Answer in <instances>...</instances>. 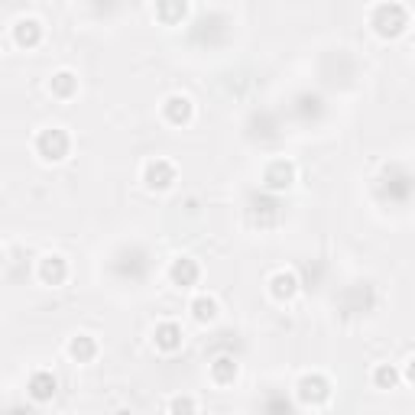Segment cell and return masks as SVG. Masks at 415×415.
Segmentation results:
<instances>
[{
    "label": "cell",
    "instance_id": "cell-1",
    "mask_svg": "<svg viewBox=\"0 0 415 415\" xmlns=\"http://www.w3.org/2000/svg\"><path fill=\"white\" fill-rule=\"evenodd\" d=\"M373 26L380 36H399L409 26V14L402 4H380L373 10Z\"/></svg>",
    "mask_w": 415,
    "mask_h": 415
},
{
    "label": "cell",
    "instance_id": "cell-2",
    "mask_svg": "<svg viewBox=\"0 0 415 415\" xmlns=\"http://www.w3.org/2000/svg\"><path fill=\"white\" fill-rule=\"evenodd\" d=\"M380 189L389 201H406L409 191H412V176H409L406 169H399V166H389V169L383 172Z\"/></svg>",
    "mask_w": 415,
    "mask_h": 415
},
{
    "label": "cell",
    "instance_id": "cell-3",
    "mask_svg": "<svg viewBox=\"0 0 415 415\" xmlns=\"http://www.w3.org/2000/svg\"><path fill=\"white\" fill-rule=\"evenodd\" d=\"M114 269H117L120 276H130V279H143V273L149 269L146 250H140V246H130V250H124V254L114 260Z\"/></svg>",
    "mask_w": 415,
    "mask_h": 415
},
{
    "label": "cell",
    "instance_id": "cell-4",
    "mask_svg": "<svg viewBox=\"0 0 415 415\" xmlns=\"http://www.w3.org/2000/svg\"><path fill=\"white\" fill-rule=\"evenodd\" d=\"M36 146H39V156H43V159L59 162L69 153V134H65V130H43Z\"/></svg>",
    "mask_w": 415,
    "mask_h": 415
},
{
    "label": "cell",
    "instance_id": "cell-5",
    "mask_svg": "<svg viewBox=\"0 0 415 415\" xmlns=\"http://www.w3.org/2000/svg\"><path fill=\"white\" fill-rule=\"evenodd\" d=\"M250 218L260 227L273 224V221L279 218V201H276L273 195H254L250 198Z\"/></svg>",
    "mask_w": 415,
    "mask_h": 415
},
{
    "label": "cell",
    "instance_id": "cell-6",
    "mask_svg": "<svg viewBox=\"0 0 415 415\" xmlns=\"http://www.w3.org/2000/svg\"><path fill=\"white\" fill-rule=\"evenodd\" d=\"M292 179H296V169H292V162H273L266 169V176H263V182H266L269 191H282L292 185Z\"/></svg>",
    "mask_w": 415,
    "mask_h": 415
},
{
    "label": "cell",
    "instance_id": "cell-7",
    "mask_svg": "<svg viewBox=\"0 0 415 415\" xmlns=\"http://www.w3.org/2000/svg\"><path fill=\"white\" fill-rule=\"evenodd\" d=\"M176 182V169L166 159H156L146 166V185L149 189H169Z\"/></svg>",
    "mask_w": 415,
    "mask_h": 415
},
{
    "label": "cell",
    "instance_id": "cell-8",
    "mask_svg": "<svg viewBox=\"0 0 415 415\" xmlns=\"http://www.w3.org/2000/svg\"><path fill=\"white\" fill-rule=\"evenodd\" d=\"M56 389H59V383H56L52 373H46V370L33 373V380H29V396H33L36 402H49L52 396H56Z\"/></svg>",
    "mask_w": 415,
    "mask_h": 415
},
{
    "label": "cell",
    "instance_id": "cell-9",
    "mask_svg": "<svg viewBox=\"0 0 415 415\" xmlns=\"http://www.w3.org/2000/svg\"><path fill=\"white\" fill-rule=\"evenodd\" d=\"M156 347H162V351H179L182 347V328L172 321L159 324L156 328Z\"/></svg>",
    "mask_w": 415,
    "mask_h": 415
},
{
    "label": "cell",
    "instance_id": "cell-10",
    "mask_svg": "<svg viewBox=\"0 0 415 415\" xmlns=\"http://www.w3.org/2000/svg\"><path fill=\"white\" fill-rule=\"evenodd\" d=\"M299 393H302V399H309V402H321V399H328L331 386H328L324 376H305V380L299 383Z\"/></svg>",
    "mask_w": 415,
    "mask_h": 415
},
{
    "label": "cell",
    "instance_id": "cell-11",
    "mask_svg": "<svg viewBox=\"0 0 415 415\" xmlns=\"http://www.w3.org/2000/svg\"><path fill=\"white\" fill-rule=\"evenodd\" d=\"M39 276H43L49 286H62L65 276H69V266H65L62 256H46L43 266H39Z\"/></svg>",
    "mask_w": 415,
    "mask_h": 415
},
{
    "label": "cell",
    "instance_id": "cell-12",
    "mask_svg": "<svg viewBox=\"0 0 415 415\" xmlns=\"http://www.w3.org/2000/svg\"><path fill=\"white\" fill-rule=\"evenodd\" d=\"M172 282H176V286H195L198 282V263L189 260V256L176 260L172 263Z\"/></svg>",
    "mask_w": 415,
    "mask_h": 415
},
{
    "label": "cell",
    "instance_id": "cell-13",
    "mask_svg": "<svg viewBox=\"0 0 415 415\" xmlns=\"http://www.w3.org/2000/svg\"><path fill=\"white\" fill-rule=\"evenodd\" d=\"M269 286H273V296L276 299H292L299 292V276L296 273H276Z\"/></svg>",
    "mask_w": 415,
    "mask_h": 415
},
{
    "label": "cell",
    "instance_id": "cell-14",
    "mask_svg": "<svg viewBox=\"0 0 415 415\" xmlns=\"http://www.w3.org/2000/svg\"><path fill=\"white\" fill-rule=\"evenodd\" d=\"M166 117H169L172 124H189V117H191V101L182 98V94L169 98V104H166Z\"/></svg>",
    "mask_w": 415,
    "mask_h": 415
},
{
    "label": "cell",
    "instance_id": "cell-15",
    "mask_svg": "<svg viewBox=\"0 0 415 415\" xmlns=\"http://www.w3.org/2000/svg\"><path fill=\"white\" fill-rule=\"evenodd\" d=\"M159 20L162 23H182V16H185V0H159Z\"/></svg>",
    "mask_w": 415,
    "mask_h": 415
},
{
    "label": "cell",
    "instance_id": "cell-16",
    "mask_svg": "<svg viewBox=\"0 0 415 415\" xmlns=\"http://www.w3.org/2000/svg\"><path fill=\"white\" fill-rule=\"evenodd\" d=\"M69 351L78 364H88V360H94V354H98V344H94V338H85V334H81V338L71 341Z\"/></svg>",
    "mask_w": 415,
    "mask_h": 415
},
{
    "label": "cell",
    "instance_id": "cell-17",
    "mask_svg": "<svg viewBox=\"0 0 415 415\" xmlns=\"http://www.w3.org/2000/svg\"><path fill=\"white\" fill-rule=\"evenodd\" d=\"M39 36H43V29H39V23H36V20H23L20 26H16V43L26 46V49L39 43Z\"/></svg>",
    "mask_w": 415,
    "mask_h": 415
},
{
    "label": "cell",
    "instance_id": "cell-18",
    "mask_svg": "<svg viewBox=\"0 0 415 415\" xmlns=\"http://www.w3.org/2000/svg\"><path fill=\"white\" fill-rule=\"evenodd\" d=\"M211 373L218 383H234V376H237V364H234V357H218L211 364Z\"/></svg>",
    "mask_w": 415,
    "mask_h": 415
},
{
    "label": "cell",
    "instance_id": "cell-19",
    "mask_svg": "<svg viewBox=\"0 0 415 415\" xmlns=\"http://www.w3.org/2000/svg\"><path fill=\"white\" fill-rule=\"evenodd\" d=\"M296 111H299V117H318L321 114V98L318 94H302V98L296 101Z\"/></svg>",
    "mask_w": 415,
    "mask_h": 415
},
{
    "label": "cell",
    "instance_id": "cell-20",
    "mask_svg": "<svg viewBox=\"0 0 415 415\" xmlns=\"http://www.w3.org/2000/svg\"><path fill=\"white\" fill-rule=\"evenodd\" d=\"M75 88H78V81H75V75H71V71H59V75L52 78V91H56L59 98H69Z\"/></svg>",
    "mask_w": 415,
    "mask_h": 415
},
{
    "label": "cell",
    "instance_id": "cell-21",
    "mask_svg": "<svg viewBox=\"0 0 415 415\" xmlns=\"http://www.w3.org/2000/svg\"><path fill=\"white\" fill-rule=\"evenodd\" d=\"M191 311H195L198 321H214L218 305H214V299H195V302H191Z\"/></svg>",
    "mask_w": 415,
    "mask_h": 415
},
{
    "label": "cell",
    "instance_id": "cell-22",
    "mask_svg": "<svg viewBox=\"0 0 415 415\" xmlns=\"http://www.w3.org/2000/svg\"><path fill=\"white\" fill-rule=\"evenodd\" d=\"M376 383H380L383 389H393L396 386V370H393V366H380V370H376Z\"/></svg>",
    "mask_w": 415,
    "mask_h": 415
},
{
    "label": "cell",
    "instance_id": "cell-23",
    "mask_svg": "<svg viewBox=\"0 0 415 415\" xmlns=\"http://www.w3.org/2000/svg\"><path fill=\"white\" fill-rule=\"evenodd\" d=\"M117 4H120V0H94V7H98V10H114Z\"/></svg>",
    "mask_w": 415,
    "mask_h": 415
},
{
    "label": "cell",
    "instance_id": "cell-24",
    "mask_svg": "<svg viewBox=\"0 0 415 415\" xmlns=\"http://www.w3.org/2000/svg\"><path fill=\"white\" fill-rule=\"evenodd\" d=\"M176 409H195V402H189V399H179V402H176Z\"/></svg>",
    "mask_w": 415,
    "mask_h": 415
},
{
    "label": "cell",
    "instance_id": "cell-25",
    "mask_svg": "<svg viewBox=\"0 0 415 415\" xmlns=\"http://www.w3.org/2000/svg\"><path fill=\"white\" fill-rule=\"evenodd\" d=\"M0 266H4V254H0Z\"/></svg>",
    "mask_w": 415,
    "mask_h": 415
}]
</instances>
